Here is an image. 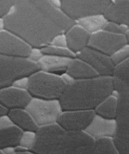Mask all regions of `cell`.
<instances>
[{"label": "cell", "mask_w": 129, "mask_h": 154, "mask_svg": "<svg viewBox=\"0 0 129 154\" xmlns=\"http://www.w3.org/2000/svg\"><path fill=\"white\" fill-rule=\"evenodd\" d=\"M14 1H0V17H5L14 4Z\"/></svg>", "instance_id": "obj_31"}, {"label": "cell", "mask_w": 129, "mask_h": 154, "mask_svg": "<svg viewBox=\"0 0 129 154\" xmlns=\"http://www.w3.org/2000/svg\"><path fill=\"white\" fill-rule=\"evenodd\" d=\"M7 115L14 125L24 132L35 133L39 128L32 116L24 109L9 110Z\"/></svg>", "instance_id": "obj_19"}, {"label": "cell", "mask_w": 129, "mask_h": 154, "mask_svg": "<svg viewBox=\"0 0 129 154\" xmlns=\"http://www.w3.org/2000/svg\"><path fill=\"white\" fill-rule=\"evenodd\" d=\"M129 44L121 47L110 57L114 65H117L122 62L129 59Z\"/></svg>", "instance_id": "obj_28"}, {"label": "cell", "mask_w": 129, "mask_h": 154, "mask_svg": "<svg viewBox=\"0 0 129 154\" xmlns=\"http://www.w3.org/2000/svg\"><path fill=\"white\" fill-rule=\"evenodd\" d=\"M13 154H34L32 152H29V151H17Z\"/></svg>", "instance_id": "obj_40"}, {"label": "cell", "mask_w": 129, "mask_h": 154, "mask_svg": "<svg viewBox=\"0 0 129 154\" xmlns=\"http://www.w3.org/2000/svg\"><path fill=\"white\" fill-rule=\"evenodd\" d=\"M5 29V23L4 18L0 17V31H2Z\"/></svg>", "instance_id": "obj_39"}, {"label": "cell", "mask_w": 129, "mask_h": 154, "mask_svg": "<svg viewBox=\"0 0 129 154\" xmlns=\"http://www.w3.org/2000/svg\"><path fill=\"white\" fill-rule=\"evenodd\" d=\"M4 20L5 30L40 49L76 24L50 1H16Z\"/></svg>", "instance_id": "obj_1"}, {"label": "cell", "mask_w": 129, "mask_h": 154, "mask_svg": "<svg viewBox=\"0 0 129 154\" xmlns=\"http://www.w3.org/2000/svg\"><path fill=\"white\" fill-rule=\"evenodd\" d=\"M74 80H83L99 76L98 73L86 62L77 58H73L66 72Z\"/></svg>", "instance_id": "obj_20"}, {"label": "cell", "mask_w": 129, "mask_h": 154, "mask_svg": "<svg viewBox=\"0 0 129 154\" xmlns=\"http://www.w3.org/2000/svg\"><path fill=\"white\" fill-rule=\"evenodd\" d=\"M34 140L35 133L25 131L23 133L19 146L31 150L34 144Z\"/></svg>", "instance_id": "obj_29"}, {"label": "cell", "mask_w": 129, "mask_h": 154, "mask_svg": "<svg viewBox=\"0 0 129 154\" xmlns=\"http://www.w3.org/2000/svg\"><path fill=\"white\" fill-rule=\"evenodd\" d=\"M76 57L86 62L99 76L112 77L114 65L109 56L87 47L76 54Z\"/></svg>", "instance_id": "obj_12"}, {"label": "cell", "mask_w": 129, "mask_h": 154, "mask_svg": "<svg viewBox=\"0 0 129 154\" xmlns=\"http://www.w3.org/2000/svg\"><path fill=\"white\" fill-rule=\"evenodd\" d=\"M39 128L55 124L62 113L59 100L32 98L25 109Z\"/></svg>", "instance_id": "obj_6"}, {"label": "cell", "mask_w": 129, "mask_h": 154, "mask_svg": "<svg viewBox=\"0 0 129 154\" xmlns=\"http://www.w3.org/2000/svg\"><path fill=\"white\" fill-rule=\"evenodd\" d=\"M41 50L44 55L67 57L70 58H74L76 57V54L70 51L68 48H61L49 45L41 48Z\"/></svg>", "instance_id": "obj_25"}, {"label": "cell", "mask_w": 129, "mask_h": 154, "mask_svg": "<svg viewBox=\"0 0 129 154\" xmlns=\"http://www.w3.org/2000/svg\"><path fill=\"white\" fill-rule=\"evenodd\" d=\"M67 48L76 54L88 47L90 34L77 24L72 26L65 33Z\"/></svg>", "instance_id": "obj_17"}, {"label": "cell", "mask_w": 129, "mask_h": 154, "mask_svg": "<svg viewBox=\"0 0 129 154\" xmlns=\"http://www.w3.org/2000/svg\"><path fill=\"white\" fill-rule=\"evenodd\" d=\"M40 70L37 63L27 58L0 55V90L12 86L18 79Z\"/></svg>", "instance_id": "obj_4"}, {"label": "cell", "mask_w": 129, "mask_h": 154, "mask_svg": "<svg viewBox=\"0 0 129 154\" xmlns=\"http://www.w3.org/2000/svg\"><path fill=\"white\" fill-rule=\"evenodd\" d=\"M12 125H14V124L7 115L0 117V129L5 128Z\"/></svg>", "instance_id": "obj_35"}, {"label": "cell", "mask_w": 129, "mask_h": 154, "mask_svg": "<svg viewBox=\"0 0 129 154\" xmlns=\"http://www.w3.org/2000/svg\"><path fill=\"white\" fill-rule=\"evenodd\" d=\"M50 45L61 48H67V39L65 34H59L56 35L53 39Z\"/></svg>", "instance_id": "obj_32"}, {"label": "cell", "mask_w": 129, "mask_h": 154, "mask_svg": "<svg viewBox=\"0 0 129 154\" xmlns=\"http://www.w3.org/2000/svg\"><path fill=\"white\" fill-rule=\"evenodd\" d=\"M95 115L94 111H63L59 116L56 123L66 131H84Z\"/></svg>", "instance_id": "obj_11"}, {"label": "cell", "mask_w": 129, "mask_h": 154, "mask_svg": "<svg viewBox=\"0 0 129 154\" xmlns=\"http://www.w3.org/2000/svg\"><path fill=\"white\" fill-rule=\"evenodd\" d=\"M27 91L34 98L59 100L66 87L60 76L38 70L28 77Z\"/></svg>", "instance_id": "obj_3"}, {"label": "cell", "mask_w": 129, "mask_h": 154, "mask_svg": "<svg viewBox=\"0 0 129 154\" xmlns=\"http://www.w3.org/2000/svg\"><path fill=\"white\" fill-rule=\"evenodd\" d=\"M84 132L94 140L101 138H113L116 132L115 120L106 119L95 114Z\"/></svg>", "instance_id": "obj_15"}, {"label": "cell", "mask_w": 129, "mask_h": 154, "mask_svg": "<svg viewBox=\"0 0 129 154\" xmlns=\"http://www.w3.org/2000/svg\"><path fill=\"white\" fill-rule=\"evenodd\" d=\"M43 55L44 54L40 48L32 47L29 55L27 58L34 63H37V62L42 59Z\"/></svg>", "instance_id": "obj_33"}, {"label": "cell", "mask_w": 129, "mask_h": 154, "mask_svg": "<svg viewBox=\"0 0 129 154\" xmlns=\"http://www.w3.org/2000/svg\"><path fill=\"white\" fill-rule=\"evenodd\" d=\"M118 108L117 97L112 94L94 109L95 114L108 119H114Z\"/></svg>", "instance_id": "obj_23"}, {"label": "cell", "mask_w": 129, "mask_h": 154, "mask_svg": "<svg viewBox=\"0 0 129 154\" xmlns=\"http://www.w3.org/2000/svg\"><path fill=\"white\" fill-rule=\"evenodd\" d=\"M95 140L84 131H67L53 154H92Z\"/></svg>", "instance_id": "obj_9"}, {"label": "cell", "mask_w": 129, "mask_h": 154, "mask_svg": "<svg viewBox=\"0 0 129 154\" xmlns=\"http://www.w3.org/2000/svg\"><path fill=\"white\" fill-rule=\"evenodd\" d=\"M66 132L57 123L39 128L35 132L34 144L31 151L34 154H53Z\"/></svg>", "instance_id": "obj_7"}, {"label": "cell", "mask_w": 129, "mask_h": 154, "mask_svg": "<svg viewBox=\"0 0 129 154\" xmlns=\"http://www.w3.org/2000/svg\"><path fill=\"white\" fill-rule=\"evenodd\" d=\"M92 154H119L111 138L95 140Z\"/></svg>", "instance_id": "obj_24"}, {"label": "cell", "mask_w": 129, "mask_h": 154, "mask_svg": "<svg viewBox=\"0 0 129 154\" xmlns=\"http://www.w3.org/2000/svg\"><path fill=\"white\" fill-rule=\"evenodd\" d=\"M103 30L113 34L124 35L129 40V26L119 25L116 23L108 21Z\"/></svg>", "instance_id": "obj_27"}, {"label": "cell", "mask_w": 129, "mask_h": 154, "mask_svg": "<svg viewBox=\"0 0 129 154\" xmlns=\"http://www.w3.org/2000/svg\"><path fill=\"white\" fill-rule=\"evenodd\" d=\"M103 15L108 22L129 26V0L111 1Z\"/></svg>", "instance_id": "obj_16"}, {"label": "cell", "mask_w": 129, "mask_h": 154, "mask_svg": "<svg viewBox=\"0 0 129 154\" xmlns=\"http://www.w3.org/2000/svg\"><path fill=\"white\" fill-rule=\"evenodd\" d=\"M0 154H4V153H3V152H2V151H1V150H0Z\"/></svg>", "instance_id": "obj_41"}, {"label": "cell", "mask_w": 129, "mask_h": 154, "mask_svg": "<svg viewBox=\"0 0 129 154\" xmlns=\"http://www.w3.org/2000/svg\"><path fill=\"white\" fill-rule=\"evenodd\" d=\"M113 93L112 77L97 76L75 80L66 85L59 101L63 111H94L104 100Z\"/></svg>", "instance_id": "obj_2"}, {"label": "cell", "mask_w": 129, "mask_h": 154, "mask_svg": "<svg viewBox=\"0 0 129 154\" xmlns=\"http://www.w3.org/2000/svg\"><path fill=\"white\" fill-rule=\"evenodd\" d=\"M60 76L66 85L73 83L75 80L73 77H71L67 73H63V75H61Z\"/></svg>", "instance_id": "obj_36"}, {"label": "cell", "mask_w": 129, "mask_h": 154, "mask_svg": "<svg viewBox=\"0 0 129 154\" xmlns=\"http://www.w3.org/2000/svg\"><path fill=\"white\" fill-rule=\"evenodd\" d=\"M8 110L0 104V117L4 115H7L8 114Z\"/></svg>", "instance_id": "obj_37"}, {"label": "cell", "mask_w": 129, "mask_h": 154, "mask_svg": "<svg viewBox=\"0 0 129 154\" xmlns=\"http://www.w3.org/2000/svg\"><path fill=\"white\" fill-rule=\"evenodd\" d=\"M112 77L129 82V59L114 66Z\"/></svg>", "instance_id": "obj_26"}, {"label": "cell", "mask_w": 129, "mask_h": 154, "mask_svg": "<svg viewBox=\"0 0 129 154\" xmlns=\"http://www.w3.org/2000/svg\"><path fill=\"white\" fill-rule=\"evenodd\" d=\"M111 1H61L60 9L74 21L94 15L103 14Z\"/></svg>", "instance_id": "obj_8"}, {"label": "cell", "mask_w": 129, "mask_h": 154, "mask_svg": "<svg viewBox=\"0 0 129 154\" xmlns=\"http://www.w3.org/2000/svg\"><path fill=\"white\" fill-rule=\"evenodd\" d=\"M50 1L54 7L60 9L61 1Z\"/></svg>", "instance_id": "obj_38"}, {"label": "cell", "mask_w": 129, "mask_h": 154, "mask_svg": "<svg viewBox=\"0 0 129 154\" xmlns=\"http://www.w3.org/2000/svg\"><path fill=\"white\" fill-rule=\"evenodd\" d=\"M108 20L103 14L89 16L76 21L77 25L82 27L90 34L103 30Z\"/></svg>", "instance_id": "obj_22"}, {"label": "cell", "mask_w": 129, "mask_h": 154, "mask_svg": "<svg viewBox=\"0 0 129 154\" xmlns=\"http://www.w3.org/2000/svg\"><path fill=\"white\" fill-rule=\"evenodd\" d=\"M32 97L24 89L13 86L0 90V104L8 110L25 109Z\"/></svg>", "instance_id": "obj_14"}, {"label": "cell", "mask_w": 129, "mask_h": 154, "mask_svg": "<svg viewBox=\"0 0 129 154\" xmlns=\"http://www.w3.org/2000/svg\"><path fill=\"white\" fill-rule=\"evenodd\" d=\"M32 47L7 30L0 31V55L27 58Z\"/></svg>", "instance_id": "obj_13"}, {"label": "cell", "mask_w": 129, "mask_h": 154, "mask_svg": "<svg viewBox=\"0 0 129 154\" xmlns=\"http://www.w3.org/2000/svg\"><path fill=\"white\" fill-rule=\"evenodd\" d=\"M73 58L53 55H44L37 62L40 70L61 76L66 72L67 69Z\"/></svg>", "instance_id": "obj_18"}, {"label": "cell", "mask_w": 129, "mask_h": 154, "mask_svg": "<svg viewBox=\"0 0 129 154\" xmlns=\"http://www.w3.org/2000/svg\"><path fill=\"white\" fill-rule=\"evenodd\" d=\"M28 77H25L21 78L16 80L13 84L12 86L18 88L20 89H24L27 90V87L28 85Z\"/></svg>", "instance_id": "obj_34"}, {"label": "cell", "mask_w": 129, "mask_h": 154, "mask_svg": "<svg viewBox=\"0 0 129 154\" xmlns=\"http://www.w3.org/2000/svg\"><path fill=\"white\" fill-rule=\"evenodd\" d=\"M116 97V132L112 140L119 154H129V91L118 93Z\"/></svg>", "instance_id": "obj_5"}, {"label": "cell", "mask_w": 129, "mask_h": 154, "mask_svg": "<svg viewBox=\"0 0 129 154\" xmlns=\"http://www.w3.org/2000/svg\"><path fill=\"white\" fill-rule=\"evenodd\" d=\"M126 37L103 30L90 34L88 47L111 57L121 47L128 44Z\"/></svg>", "instance_id": "obj_10"}, {"label": "cell", "mask_w": 129, "mask_h": 154, "mask_svg": "<svg viewBox=\"0 0 129 154\" xmlns=\"http://www.w3.org/2000/svg\"><path fill=\"white\" fill-rule=\"evenodd\" d=\"M23 133L14 125L0 129V150L19 146Z\"/></svg>", "instance_id": "obj_21"}, {"label": "cell", "mask_w": 129, "mask_h": 154, "mask_svg": "<svg viewBox=\"0 0 129 154\" xmlns=\"http://www.w3.org/2000/svg\"><path fill=\"white\" fill-rule=\"evenodd\" d=\"M112 77L113 92L118 94L123 92L129 91V82L115 77Z\"/></svg>", "instance_id": "obj_30"}]
</instances>
